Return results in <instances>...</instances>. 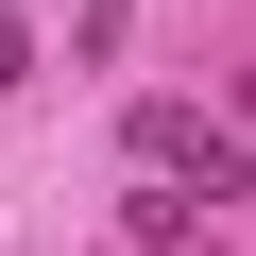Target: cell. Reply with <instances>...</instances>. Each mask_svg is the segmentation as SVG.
<instances>
[{
	"label": "cell",
	"mask_w": 256,
	"mask_h": 256,
	"mask_svg": "<svg viewBox=\"0 0 256 256\" xmlns=\"http://www.w3.org/2000/svg\"><path fill=\"white\" fill-rule=\"evenodd\" d=\"M137 171H188L205 205L239 188V154H222V120H188V102H137Z\"/></svg>",
	"instance_id": "6da1fadb"
},
{
	"label": "cell",
	"mask_w": 256,
	"mask_h": 256,
	"mask_svg": "<svg viewBox=\"0 0 256 256\" xmlns=\"http://www.w3.org/2000/svg\"><path fill=\"white\" fill-rule=\"evenodd\" d=\"M188 222H205V205H188V171H154V188H137V256H188Z\"/></svg>",
	"instance_id": "7a4b0ae2"
}]
</instances>
